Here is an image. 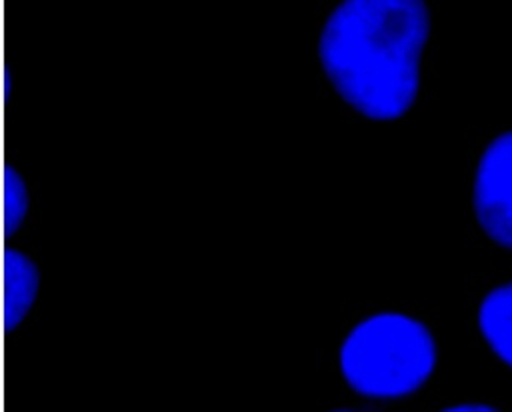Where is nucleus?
Segmentation results:
<instances>
[{"label": "nucleus", "instance_id": "obj_3", "mask_svg": "<svg viewBox=\"0 0 512 412\" xmlns=\"http://www.w3.org/2000/svg\"><path fill=\"white\" fill-rule=\"evenodd\" d=\"M474 214L484 234L512 250V130L484 148L472 186Z\"/></svg>", "mask_w": 512, "mask_h": 412}, {"label": "nucleus", "instance_id": "obj_1", "mask_svg": "<svg viewBox=\"0 0 512 412\" xmlns=\"http://www.w3.org/2000/svg\"><path fill=\"white\" fill-rule=\"evenodd\" d=\"M428 32L422 0H344L320 30V66L358 114L396 120L416 100Z\"/></svg>", "mask_w": 512, "mask_h": 412}, {"label": "nucleus", "instance_id": "obj_10", "mask_svg": "<svg viewBox=\"0 0 512 412\" xmlns=\"http://www.w3.org/2000/svg\"><path fill=\"white\" fill-rule=\"evenodd\" d=\"M0 244H2V242H0Z\"/></svg>", "mask_w": 512, "mask_h": 412}, {"label": "nucleus", "instance_id": "obj_9", "mask_svg": "<svg viewBox=\"0 0 512 412\" xmlns=\"http://www.w3.org/2000/svg\"><path fill=\"white\" fill-rule=\"evenodd\" d=\"M2 168H4V164H2V158H0V170H2Z\"/></svg>", "mask_w": 512, "mask_h": 412}, {"label": "nucleus", "instance_id": "obj_6", "mask_svg": "<svg viewBox=\"0 0 512 412\" xmlns=\"http://www.w3.org/2000/svg\"><path fill=\"white\" fill-rule=\"evenodd\" d=\"M32 212V192L26 178L12 166L0 170V236L22 228Z\"/></svg>", "mask_w": 512, "mask_h": 412}, {"label": "nucleus", "instance_id": "obj_2", "mask_svg": "<svg viewBox=\"0 0 512 412\" xmlns=\"http://www.w3.org/2000/svg\"><path fill=\"white\" fill-rule=\"evenodd\" d=\"M436 342L412 316L380 312L358 322L340 346V370L352 390L368 398L416 392L434 372Z\"/></svg>", "mask_w": 512, "mask_h": 412}, {"label": "nucleus", "instance_id": "obj_4", "mask_svg": "<svg viewBox=\"0 0 512 412\" xmlns=\"http://www.w3.org/2000/svg\"><path fill=\"white\" fill-rule=\"evenodd\" d=\"M42 268L24 248L0 244V328L20 326L42 294Z\"/></svg>", "mask_w": 512, "mask_h": 412}, {"label": "nucleus", "instance_id": "obj_8", "mask_svg": "<svg viewBox=\"0 0 512 412\" xmlns=\"http://www.w3.org/2000/svg\"><path fill=\"white\" fill-rule=\"evenodd\" d=\"M334 412H354V410H334Z\"/></svg>", "mask_w": 512, "mask_h": 412}, {"label": "nucleus", "instance_id": "obj_5", "mask_svg": "<svg viewBox=\"0 0 512 412\" xmlns=\"http://www.w3.org/2000/svg\"><path fill=\"white\" fill-rule=\"evenodd\" d=\"M478 328L490 350L512 368V282L496 286L482 298Z\"/></svg>", "mask_w": 512, "mask_h": 412}, {"label": "nucleus", "instance_id": "obj_7", "mask_svg": "<svg viewBox=\"0 0 512 412\" xmlns=\"http://www.w3.org/2000/svg\"><path fill=\"white\" fill-rule=\"evenodd\" d=\"M442 412H498V410L486 404H456V406L444 408Z\"/></svg>", "mask_w": 512, "mask_h": 412}]
</instances>
